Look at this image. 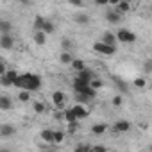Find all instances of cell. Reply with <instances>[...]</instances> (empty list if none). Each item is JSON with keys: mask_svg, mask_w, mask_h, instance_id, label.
Wrapping results in <instances>:
<instances>
[{"mask_svg": "<svg viewBox=\"0 0 152 152\" xmlns=\"http://www.w3.org/2000/svg\"><path fill=\"white\" fill-rule=\"evenodd\" d=\"M106 18H107V22H109V23L116 25V23H120V20H122V15H120L116 9H109V11L106 13Z\"/></svg>", "mask_w": 152, "mask_h": 152, "instance_id": "cell-10", "label": "cell"}, {"mask_svg": "<svg viewBox=\"0 0 152 152\" xmlns=\"http://www.w3.org/2000/svg\"><path fill=\"white\" fill-rule=\"evenodd\" d=\"M0 47H2L4 50H11V48L15 47V39L11 38V32L0 36Z\"/></svg>", "mask_w": 152, "mask_h": 152, "instance_id": "cell-6", "label": "cell"}, {"mask_svg": "<svg viewBox=\"0 0 152 152\" xmlns=\"http://www.w3.org/2000/svg\"><path fill=\"white\" fill-rule=\"evenodd\" d=\"M75 150H91V145H77Z\"/></svg>", "mask_w": 152, "mask_h": 152, "instance_id": "cell-34", "label": "cell"}, {"mask_svg": "<svg viewBox=\"0 0 152 152\" xmlns=\"http://www.w3.org/2000/svg\"><path fill=\"white\" fill-rule=\"evenodd\" d=\"M115 36H116V39H120L122 43H134L136 38H138L132 31H127V29H120Z\"/></svg>", "mask_w": 152, "mask_h": 152, "instance_id": "cell-2", "label": "cell"}, {"mask_svg": "<svg viewBox=\"0 0 152 152\" xmlns=\"http://www.w3.org/2000/svg\"><path fill=\"white\" fill-rule=\"evenodd\" d=\"M113 104H115V106H122V104H124V97H122V95H116V97L113 99Z\"/></svg>", "mask_w": 152, "mask_h": 152, "instance_id": "cell-33", "label": "cell"}, {"mask_svg": "<svg viewBox=\"0 0 152 152\" xmlns=\"http://www.w3.org/2000/svg\"><path fill=\"white\" fill-rule=\"evenodd\" d=\"M150 64H152V63H150V61H147V63H145V72H147V73H148V72H150Z\"/></svg>", "mask_w": 152, "mask_h": 152, "instance_id": "cell-40", "label": "cell"}, {"mask_svg": "<svg viewBox=\"0 0 152 152\" xmlns=\"http://www.w3.org/2000/svg\"><path fill=\"white\" fill-rule=\"evenodd\" d=\"M63 140H64V132L63 131H54L52 143H63Z\"/></svg>", "mask_w": 152, "mask_h": 152, "instance_id": "cell-26", "label": "cell"}, {"mask_svg": "<svg viewBox=\"0 0 152 152\" xmlns=\"http://www.w3.org/2000/svg\"><path fill=\"white\" fill-rule=\"evenodd\" d=\"M75 99H77V102H79V104H86V102L90 100V99H88L86 95H83V93H77V97H75Z\"/></svg>", "mask_w": 152, "mask_h": 152, "instance_id": "cell-31", "label": "cell"}, {"mask_svg": "<svg viewBox=\"0 0 152 152\" xmlns=\"http://www.w3.org/2000/svg\"><path fill=\"white\" fill-rule=\"evenodd\" d=\"M39 138H41L43 141H47V143H52V138H54V131H52V129H43V131L39 132Z\"/></svg>", "mask_w": 152, "mask_h": 152, "instance_id": "cell-16", "label": "cell"}, {"mask_svg": "<svg viewBox=\"0 0 152 152\" xmlns=\"http://www.w3.org/2000/svg\"><path fill=\"white\" fill-rule=\"evenodd\" d=\"M93 50L102 54V56H113L116 52V47L115 45H107L104 41H97V43H93Z\"/></svg>", "mask_w": 152, "mask_h": 152, "instance_id": "cell-1", "label": "cell"}, {"mask_svg": "<svg viewBox=\"0 0 152 152\" xmlns=\"http://www.w3.org/2000/svg\"><path fill=\"white\" fill-rule=\"evenodd\" d=\"M120 0H107V6H116Z\"/></svg>", "mask_w": 152, "mask_h": 152, "instance_id": "cell-39", "label": "cell"}, {"mask_svg": "<svg viewBox=\"0 0 152 152\" xmlns=\"http://www.w3.org/2000/svg\"><path fill=\"white\" fill-rule=\"evenodd\" d=\"M90 86H91L93 90H99V88H102V81H100V79H95V77H93V79L90 81Z\"/></svg>", "mask_w": 152, "mask_h": 152, "instance_id": "cell-29", "label": "cell"}, {"mask_svg": "<svg viewBox=\"0 0 152 152\" xmlns=\"http://www.w3.org/2000/svg\"><path fill=\"white\" fill-rule=\"evenodd\" d=\"M41 31L48 36V34H52L54 31H56V27H54V23L50 22V20H45V23H43V27H41Z\"/></svg>", "mask_w": 152, "mask_h": 152, "instance_id": "cell-20", "label": "cell"}, {"mask_svg": "<svg viewBox=\"0 0 152 152\" xmlns=\"http://www.w3.org/2000/svg\"><path fill=\"white\" fill-rule=\"evenodd\" d=\"M129 129H131V122L129 120H118L115 124V131L116 132H127Z\"/></svg>", "mask_w": 152, "mask_h": 152, "instance_id": "cell-12", "label": "cell"}, {"mask_svg": "<svg viewBox=\"0 0 152 152\" xmlns=\"http://www.w3.org/2000/svg\"><path fill=\"white\" fill-rule=\"evenodd\" d=\"M0 109L2 111H11L13 109V100L7 95H0Z\"/></svg>", "mask_w": 152, "mask_h": 152, "instance_id": "cell-11", "label": "cell"}, {"mask_svg": "<svg viewBox=\"0 0 152 152\" xmlns=\"http://www.w3.org/2000/svg\"><path fill=\"white\" fill-rule=\"evenodd\" d=\"M39 88H41V77H39V75L31 73V77H29V81H27V84H25V90H29V91H38Z\"/></svg>", "mask_w": 152, "mask_h": 152, "instance_id": "cell-4", "label": "cell"}, {"mask_svg": "<svg viewBox=\"0 0 152 152\" xmlns=\"http://www.w3.org/2000/svg\"><path fill=\"white\" fill-rule=\"evenodd\" d=\"M75 22H77L79 25H88L90 23V16L84 15V13H77L75 15Z\"/></svg>", "mask_w": 152, "mask_h": 152, "instance_id": "cell-18", "label": "cell"}, {"mask_svg": "<svg viewBox=\"0 0 152 152\" xmlns=\"http://www.w3.org/2000/svg\"><path fill=\"white\" fill-rule=\"evenodd\" d=\"M11 29H13V23L11 22H0V32L2 34H7V32H11Z\"/></svg>", "mask_w": 152, "mask_h": 152, "instance_id": "cell-25", "label": "cell"}, {"mask_svg": "<svg viewBox=\"0 0 152 152\" xmlns=\"http://www.w3.org/2000/svg\"><path fill=\"white\" fill-rule=\"evenodd\" d=\"M77 77L83 79V81H86V83H90V81L95 77V75H93V72H90L88 68H83L81 72H77Z\"/></svg>", "mask_w": 152, "mask_h": 152, "instance_id": "cell-14", "label": "cell"}, {"mask_svg": "<svg viewBox=\"0 0 152 152\" xmlns=\"http://www.w3.org/2000/svg\"><path fill=\"white\" fill-rule=\"evenodd\" d=\"M6 70H7V68H6V64H4V63H0V77H2V75L6 73Z\"/></svg>", "mask_w": 152, "mask_h": 152, "instance_id": "cell-36", "label": "cell"}, {"mask_svg": "<svg viewBox=\"0 0 152 152\" xmlns=\"http://www.w3.org/2000/svg\"><path fill=\"white\" fill-rule=\"evenodd\" d=\"M52 102H54V106L61 107V106L66 102V93H64V91H61V90L54 91V93H52Z\"/></svg>", "mask_w": 152, "mask_h": 152, "instance_id": "cell-7", "label": "cell"}, {"mask_svg": "<svg viewBox=\"0 0 152 152\" xmlns=\"http://www.w3.org/2000/svg\"><path fill=\"white\" fill-rule=\"evenodd\" d=\"M91 150H106V147L104 145H95V147H91Z\"/></svg>", "mask_w": 152, "mask_h": 152, "instance_id": "cell-38", "label": "cell"}, {"mask_svg": "<svg viewBox=\"0 0 152 152\" xmlns=\"http://www.w3.org/2000/svg\"><path fill=\"white\" fill-rule=\"evenodd\" d=\"M16 72L15 70H6V73L0 77V84H2L4 88H9V86H13L15 84V79H16Z\"/></svg>", "mask_w": 152, "mask_h": 152, "instance_id": "cell-3", "label": "cell"}, {"mask_svg": "<svg viewBox=\"0 0 152 152\" xmlns=\"http://www.w3.org/2000/svg\"><path fill=\"white\" fill-rule=\"evenodd\" d=\"M63 47H64V50H68V48L72 47V43H70L68 39H63Z\"/></svg>", "mask_w": 152, "mask_h": 152, "instance_id": "cell-37", "label": "cell"}, {"mask_svg": "<svg viewBox=\"0 0 152 152\" xmlns=\"http://www.w3.org/2000/svg\"><path fill=\"white\" fill-rule=\"evenodd\" d=\"M43 23H45V18L43 16H36L34 18V31H41Z\"/></svg>", "mask_w": 152, "mask_h": 152, "instance_id": "cell-27", "label": "cell"}, {"mask_svg": "<svg viewBox=\"0 0 152 152\" xmlns=\"http://www.w3.org/2000/svg\"><path fill=\"white\" fill-rule=\"evenodd\" d=\"M18 100H20V102H29V100H31V91H29V90H20Z\"/></svg>", "mask_w": 152, "mask_h": 152, "instance_id": "cell-24", "label": "cell"}, {"mask_svg": "<svg viewBox=\"0 0 152 152\" xmlns=\"http://www.w3.org/2000/svg\"><path fill=\"white\" fill-rule=\"evenodd\" d=\"M70 109H72V113L75 115V118H77V120H83V118H86L90 115V111L86 109V106L84 104H79V102L75 104L73 107H70Z\"/></svg>", "mask_w": 152, "mask_h": 152, "instance_id": "cell-5", "label": "cell"}, {"mask_svg": "<svg viewBox=\"0 0 152 152\" xmlns=\"http://www.w3.org/2000/svg\"><path fill=\"white\" fill-rule=\"evenodd\" d=\"M102 41H104V43H107V45H115V41H116V36H115L113 32H106V34L102 36Z\"/></svg>", "mask_w": 152, "mask_h": 152, "instance_id": "cell-23", "label": "cell"}, {"mask_svg": "<svg viewBox=\"0 0 152 152\" xmlns=\"http://www.w3.org/2000/svg\"><path fill=\"white\" fill-rule=\"evenodd\" d=\"M59 61H61L63 64H70V63H72V54H70V50H63L61 56H59Z\"/></svg>", "mask_w": 152, "mask_h": 152, "instance_id": "cell-21", "label": "cell"}, {"mask_svg": "<svg viewBox=\"0 0 152 152\" xmlns=\"http://www.w3.org/2000/svg\"><path fill=\"white\" fill-rule=\"evenodd\" d=\"M134 86H136V88H145V86H147V79H143V77L134 79Z\"/></svg>", "mask_w": 152, "mask_h": 152, "instance_id": "cell-28", "label": "cell"}, {"mask_svg": "<svg viewBox=\"0 0 152 152\" xmlns=\"http://www.w3.org/2000/svg\"><path fill=\"white\" fill-rule=\"evenodd\" d=\"M34 41H36V45H45L47 43V34L43 32V31H36L34 32Z\"/></svg>", "mask_w": 152, "mask_h": 152, "instance_id": "cell-15", "label": "cell"}, {"mask_svg": "<svg viewBox=\"0 0 152 152\" xmlns=\"http://www.w3.org/2000/svg\"><path fill=\"white\" fill-rule=\"evenodd\" d=\"M95 4L100 6V7H104V6H107V0H95Z\"/></svg>", "mask_w": 152, "mask_h": 152, "instance_id": "cell-35", "label": "cell"}, {"mask_svg": "<svg viewBox=\"0 0 152 152\" xmlns=\"http://www.w3.org/2000/svg\"><path fill=\"white\" fill-rule=\"evenodd\" d=\"M115 9H116L120 15H124V13H129V11H131V4H129V0H120V2L115 6Z\"/></svg>", "mask_w": 152, "mask_h": 152, "instance_id": "cell-13", "label": "cell"}, {"mask_svg": "<svg viewBox=\"0 0 152 152\" xmlns=\"http://www.w3.org/2000/svg\"><path fill=\"white\" fill-rule=\"evenodd\" d=\"M16 132V129L11 124H0V138H9Z\"/></svg>", "mask_w": 152, "mask_h": 152, "instance_id": "cell-9", "label": "cell"}, {"mask_svg": "<svg viewBox=\"0 0 152 152\" xmlns=\"http://www.w3.org/2000/svg\"><path fill=\"white\" fill-rule=\"evenodd\" d=\"M70 64H72V68H73L75 72H81L83 68H86V64H84V61H83V59H72V63H70Z\"/></svg>", "mask_w": 152, "mask_h": 152, "instance_id": "cell-19", "label": "cell"}, {"mask_svg": "<svg viewBox=\"0 0 152 152\" xmlns=\"http://www.w3.org/2000/svg\"><path fill=\"white\" fill-rule=\"evenodd\" d=\"M18 2H20V4H23V6H29L32 0H18Z\"/></svg>", "mask_w": 152, "mask_h": 152, "instance_id": "cell-41", "label": "cell"}, {"mask_svg": "<svg viewBox=\"0 0 152 152\" xmlns=\"http://www.w3.org/2000/svg\"><path fill=\"white\" fill-rule=\"evenodd\" d=\"M29 77H31V73H18L16 75V79H15V84L13 86H16L18 90H25V84H27V81H29Z\"/></svg>", "mask_w": 152, "mask_h": 152, "instance_id": "cell-8", "label": "cell"}, {"mask_svg": "<svg viewBox=\"0 0 152 152\" xmlns=\"http://www.w3.org/2000/svg\"><path fill=\"white\" fill-rule=\"evenodd\" d=\"M91 131H93V134H104V132L107 131V125H106V124H95V125L91 127Z\"/></svg>", "mask_w": 152, "mask_h": 152, "instance_id": "cell-22", "label": "cell"}, {"mask_svg": "<svg viewBox=\"0 0 152 152\" xmlns=\"http://www.w3.org/2000/svg\"><path fill=\"white\" fill-rule=\"evenodd\" d=\"M68 4H72L75 7H83L84 6V0H68Z\"/></svg>", "mask_w": 152, "mask_h": 152, "instance_id": "cell-32", "label": "cell"}, {"mask_svg": "<svg viewBox=\"0 0 152 152\" xmlns=\"http://www.w3.org/2000/svg\"><path fill=\"white\" fill-rule=\"evenodd\" d=\"M34 111H36L38 115L45 113V104H43V102H34Z\"/></svg>", "mask_w": 152, "mask_h": 152, "instance_id": "cell-30", "label": "cell"}, {"mask_svg": "<svg viewBox=\"0 0 152 152\" xmlns=\"http://www.w3.org/2000/svg\"><path fill=\"white\" fill-rule=\"evenodd\" d=\"M64 120L70 124V125H77V118H75V115L72 113V109H64Z\"/></svg>", "mask_w": 152, "mask_h": 152, "instance_id": "cell-17", "label": "cell"}]
</instances>
